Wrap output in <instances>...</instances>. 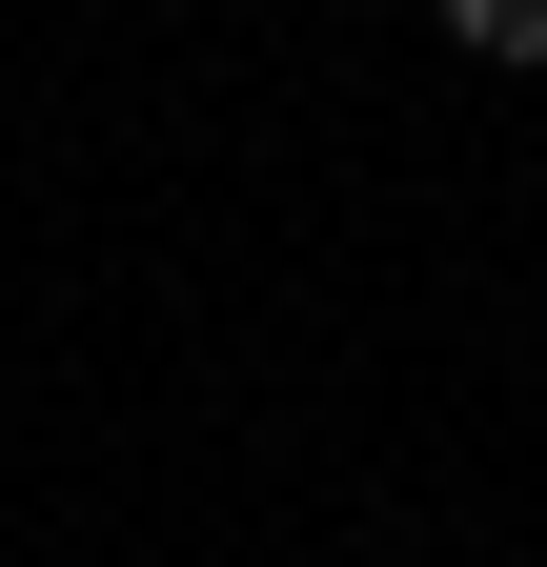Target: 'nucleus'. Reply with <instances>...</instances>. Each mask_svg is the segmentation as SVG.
Wrapping results in <instances>:
<instances>
[{"label":"nucleus","mask_w":547,"mask_h":567,"mask_svg":"<svg viewBox=\"0 0 547 567\" xmlns=\"http://www.w3.org/2000/svg\"><path fill=\"white\" fill-rule=\"evenodd\" d=\"M426 21H446L466 61H507V82H527V61H547V0H426Z\"/></svg>","instance_id":"f257e3e1"}]
</instances>
